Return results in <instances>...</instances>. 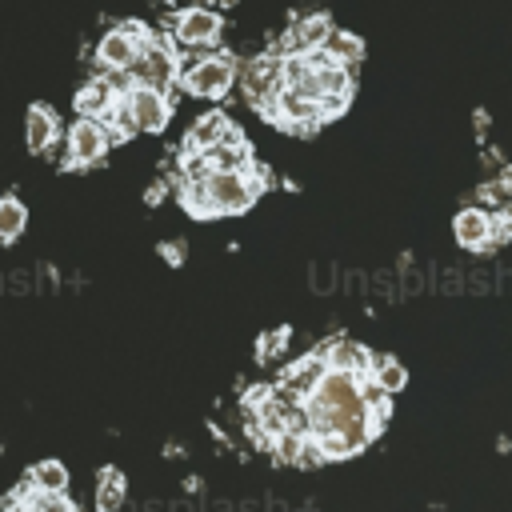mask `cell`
Instances as JSON below:
<instances>
[{"label": "cell", "mask_w": 512, "mask_h": 512, "mask_svg": "<svg viewBox=\"0 0 512 512\" xmlns=\"http://www.w3.org/2000/svg\"><path fill=\"white\" fill-rule=\"evenodd\" d=\"M316 352H320V356H324V364H328V368H336V372L368 376V368H372V352H368V348H360V344H352V340H344V336L324 340Z\"/></svg>", "instance_id": "9"}, {"label": "cell", "mask_w": 512, "mask_h": 512, "mask_svg": "<svg viewBox=\"0 0 512 512\" xmlns=\"http://www.w3.org/2000/svg\"><path fill=\"white\" fill-rule=\"evenodd\" d=\"M136 56H140V48H136L120 28H112V32L100 36V44H96V64H100V72H104V68H132Z\"/></svg>", "instance_id": "13"}, {"label": "cell", "mask_w": 512, "mask_h": 512, "mask_svg": "<svg viewBox=\"0 0 512 512\" xmlns=\"http://www.w3.org/2000/svg\"><path fill=\"white\" fill-rule=\"evenodd\" d=\"M332 60H340V64H348V68H356L360 60H364V44H360V36H352V32H340V28H332L328 36H324V44H320Z\"/></svg>", "instance_id": "16"}, {"label": "cell", "mask_w": 512, "mask_h": 512, "mask_svg": "<svg viewBox=\"0 0 512 512\" xmlns=\"http://www.w3.org/2000/svg\"><path fill=\"white\" fill-rule=\"evenodd\" d=\"M332 32V20H328V12H312V16H300L292 28H288V36H284V52H312V48H320L324 44V36Z\"/></svg>", "instance_id": "10"}, {"label": "cell", "mask_w": 512, "mask_h": 512, "mask_svg": "<svg viewBox=\"0 0 512 512\" xmlns=\"http://www.w3.org/2000/svg\"><path fill=\"white\" fill-rule=\"evenodd\" d=\"M224 128H228V116H224V112L200 116V120L192 124V132H188L184 148H208V144H216V140H220V132H224Z\"/></svg>", "instance_id": "20"}, {"label": "cell", "mask_w": 512, "mask_h": 512, "mask_svg": "<svg viewBox=\"0 0 512 512\" xmlns=\"http://www.w3.org/2000/svg\"><path fill=\"white\" fill-rule=\"evenodd\" d=\"M112 136L104 128V120L96 116H76V124L68 128V164L64 168H92L108 156Z\"/></svg>", "instance_id": "4"}, {"label": "cell", "mask_w": 512, "mask_h": 512, "mask_svg": "<svg viewBox=\"0 0 512 512\" xmlns=\"http://www.w3.org/2000/svg\"><path fill=\"white\" fill-rule=\"evenodd\" d=\"M96 508L100 512H108V508H120V500H124V472L120 468H100L96 472Z\"/></svg>", "instance_id": "18"}, {"label": "cell", "mask_w": 512, "mask_h": 512, "mask_svg": "<svg viewBox=\"0 0 512 512\" xmlns=\"http://www.w3.org/2000/svg\"><path fill=\"white\" fill-rule=\"evenodd\" d=\"M204 192H208L212 216H240L260 196L256 184L248 180V172H208L204 176Z\"/></svg>", "instance_id": "3"}, {"label": "cell", "mask_w": 512, "mask_h": 512, "mask_svg": "<svg viewBox=\"0 0 512 512\" xmlns=\"http://www.w3.org/2000/svg\"><path fill=\"white\" fill-rule=\"evenodd\" d=\"M124 104H128V112H132V120H136V132H164V128H168L172 104H168V92H164V88L136 80V84L124 92Z\"/></svg>", "instance_id": "6"}, {"label": "cell", "mask_w": 512, "mask_h": 512, "mask_svg": "<svg viewBox=\"0 0 512 512\" xmlns=\"http://www.w3.org/2000/svg\"><path fill=\"white\" fill-rule=\"evenodd\" d=\"M24 128H28V152H48L52 144H56V132H60V124H56V112L48 108V104H32L28 108V120H24Z\"/></svg>", "instance_id": "12"}, {"label": "cell", "mask_w": 512, "mask_h": 512, "mask_svg": "<svg viewBox=\"0 0 512 512\" xmlns=\"http://www.w3.org/2000/svg\"><path fill=\"white\" fill-rule=\"evenodd\" d=\"M288 340H292V332H288L284 324H280L276 332H264V336L256 340V360H264V364H268V360H280L284 348H288Z\"/></svg>", "instance_id": "22"}, {"label": "cell", "mask_w": 512, "mask_h": 512, "mask_svg": "<svg viewBox=\"0 0 512 512\" xmlns=\"http://www.w3.org/2000/svg\"><path fill=\"white\" fill-rule=\"evenodd\" d=\"M368 376L384 388V392H400L404 384H408V372H404V364L400 360H392V356H372V368H368Z\"/></svg>", "instance_id": "17"}, {"label": "cell", "mask_w": 512, "mask_h": 512, "mask_svg": "<svg viewBox=\"0 0 512 512\" xmlns=\"http://www.w3.org/2000/svg\"><path fill=\"white\" fill-rule=\"evenodd\" d=\"M164 192H168V184H164V180H160V184H152V188H148V192H144V200H148V204H152V208H156V204H160V200H164Z\"/></svg>", "instance_id": "25"}, {"label": "cell", "mask_w": 512, "mask_h": 512, "mask_svg": "<svg viewBox=\"0 0 512 512\" xmlns=\"http://www.w3.org/2000/svg\"><path fill=\"white\" fill-rule=\"evenodd\" d=\"M200 152L208 156L212 172H248V164H252V144L248 140L244 144H208Z\"/></svg>", "instance_id": "15"}, {"label": "cell", "mask_w": 512, "mask_h": 512, "mask_svg": "<svg viewBox=\"0 0 512 512\" xmlns=\"http://www.w3.org/2000/svg\"><path fill=\"white\" fill-rule=\"evenodd\" d=\"M220 32H224V20H220L216 8H184V12L176 16V36H172V44H176L180 52H208V48L220 40Z\"/></svg>", "instance_id": "5"}, {"label": "cell", "mask_w": 512, "mask_h": 512, "mask_svg": "<svg viewBox=\"0 0 512 512\" xmlns=\"http://www.w3.org/2000/svg\"><path fill=\"white\" fill-rule=\"evenodd\" d=\"M452 232L464 248H488V236H492V212L484 208H460L452 216Z\"/></svg>", "instance_id": "11"}, {"label": "cell", "mask_w": 512, "mask_h": 512, "mask_svg": "<svg viewBox=\"0 0 512 512\" xmlns=\"http://www.w3.org/2000/svg\"><path fill=\"white\" fill-rule=\"evenodd\" d=\"M240 72V88H244V96L260 108V104H268L284 84H280V56H256L252 64H244V68H236Z\"/></svg>", "instance_id": "7"}, {"label": "cell", "mask_w": 512, "mask_h": 512, "mask_svg": "<svg viewBox=\"0 0 512 512\" xmlns=\"http://www.w3.org/2000/svg\"><path fill=\"white\" fill-rule=\"evenodd\" d=\"M260 116L272 120V124L284 128V132H296V136H312V132L324 124L316 100H304V96H296L292 88H280V92L272 96V104H260Z\"/></svg>", "instance_id": "2"}, {"label": "cell", "mask_w": 512, "mask_h": 512, "mask_svg": "<svg viewBox=\"0 0 512 512\" xmlns=\"http://www.w3.org/2000/svg\"><path fill=\"white\" fill-rule=\"evenodd\" d=\"M28 224V208L16 196H0V244H12Z\"/></svg>", "instance_id": "19"}, {"label": "cell", "mask_w": 512, "mask_h": 512, "mask_svg": "<svg viewBox=\"0 0 512 512\" xmlns=\"http://www.w3.org/2000/svg\"><path fill=\"white\" fill-rule=\"evenodd\" d=\"M160 256H164L168 264H184V244H172V240H164V244H160Z\"/></svg>", "instance_id": "24"}, {"label": "cell", "mask_w": 512, "mask_h": 512, "mask_svg": "<svg viewBox=\"0 0 512 512\" xmlns=\"http://www.w3.org/2000/svg\"><path fill=\"white\" fill-rule=\"evenodd\" d=\"M236 80V60L228 52H204L196 60H184L180 64V76L176 84L188 92V96H200V100H220Z\"/></svg>", "instance_id": "1"}, {"label": "cell", "mask_w": 512, "mask_h": 512, "mask_svg": "<svg viewBox=\"0 0 512 512\" xmlns=\"http://www.w3.org/2000/svg\"><path fill=\"white\" fill-rule=\"evenodd\" d=\"M72 104H76V112H80V116H104V112L116 104V92H112V84H108V80H104V72H100V76H92V80L76 92V100H72Z\"/></svg>", "instance_id": "14"}, {"label": "cell", "mask_w": 512, "mask_h": 512, "mask_svg": "<svg viewBox=\"0 0 512 512\" xmlns=\"http://www.w3.org/2000/svg\"><path fill=\"white\" fill-rule=\"evenodd\" d=\"M116 28H120V32H124V36H128V40H132V44H136L140 52H144V48L152 44V28H148L144 20H120Z\"/></svg>", "instance_id": "23"}, {"label": "cell", "mask_w": 512, "mask_h": 512, "mask_svg": "<svg viewBox=\"0 0 512 512\" xmlns=\"http://www.w3.org/2000/svg\"><path fill=\"white\" fill-rule=\"evenodd\" d=\"M324 372H328V364H324V356L312 348L308 356H300V360H292V364L284 368V376H280L276 388H280L284 396H292V400H308Z\"/></svg>", "instance_id": "8"}, {"label": "cell", "mask_w": 512, "mask_h": 512, "mask_svg": "<svg viewBox=\"0 0 512 512\" xmlns=\"http://www.w3.org/2000/svg\"><path fill=\"white\" fill-rule=\"evenodd\" d=\"M28 480H32L36 488H68V468H64L60 460H36V464L28 468Z\"/></svg>", "instance_id": "21"}]
</instances>
